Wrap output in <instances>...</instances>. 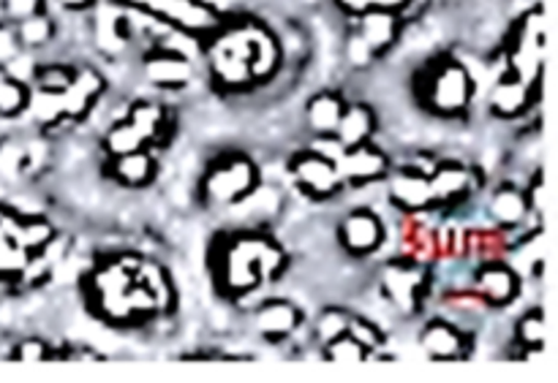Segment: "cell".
<instances>
[{"label": "cell", "instance_id": "cell-1", "mask_svg": "<svg viewBox=\"0 0 558 383\" xmlns=\"http://www.w3.org/2000/svg\"><path fill=\"white\" fill-rule=\"evenodd\" d=\"M414 85H417L414 87L417 101L423 103L425 112L441 120H456L472 109L480 82L463 60L439 54L425 63Z\"/></svg>", "mask_w": 558, "mask_h": 383}, {"label": "cell", "instance_id": "cell-2", "mask_svg": "<svg viewBox=\"0 0 558 383\" xmlns=\"http://www.w3.org/2000/svg\"><path fill=\"white\" fill-rule=\"evenodd\" d=\"M267 239H270L267 234L245 228V232L229 234V237H223V243L213 248V275H216L223 297L240 302L256 288L267 286L265 275H262V248H265Z\"/></svg>", "mask_w": 558, "mask_h": 383}, {"label": "cell", "instance_id": "cell-3", "mask_svg": "<svg viewBox=\"0 0 558 383\" xmlns=\"http://www.w3.org/2000/svg\"><path fill=\"white\" fill-rule=\"evenodd\" d=\"M262 183V172L256 166L254 158L248 152H223L216 161L207 166V172L202 174V199L207 205L216 207H229L232 210L234 205L251 196L256 190V185Z\"/></svg>", "mask_w": 558, "mask_h": 383}, {"label": "cell", "instance_id": "cell-4", "mask_svg": "<svg viewBox=\"0 0 558 383\" xmlns=\"http://www.w3.org/2000/svg\"><path fill=\"white\" fill-rule=\"evenodd\" d=\"M430 288V270L409 259H392L381 267V297L401 316H417Z\"/></svg>", "mask_w": 558, "mask_h": 383}, {"label": "cell", "instance_id": "cell-5", "mask_svg": "<svg viewBox=\"0 0 558 383\" xmlns=\"http://www.w3.org/2000/svg\"><path fill=\"white\" fill-rule=\"evenodd\" d=\"M338 245L352 259H368L379 254L387 243V226L371 207H354L338 223Z\"/></svg>", "mask_w": 558, "mask_h": 383}, {"label": "cell", "instance_id": "cell-6", "mask_svg": "<svg viewBox=\"0 0 558 383\" xmlns=\"http://www.w3.org/2000/svg\"><path fill=\"white\" fill-rule=\"evenodd\" d=\"M289 174L294 180V188L303 196H308V199L327 201L336 199L343 190V180L338 174L336 163L327 161L325 156L314 152L311 147L294 152L292 161H289Z\"/></svg>", "mask_w": 558, "mask_h": 383}, {"label": "cell", "instance_id": "cell-7", "mask_svg": "<svg viewBox=\"0 0 558 383\" xmlns=\"http://www.w3.org/2000/svg\"><path fill=\"white\" fill-rule=\"evenodd\" d=\"M472 288L483 297L490 310H505L521 299L523 275L510 264V259L477 261L472 275Z\"/></svg>", "mask_w": 558, "mask_h": 383}, {"label": "cell", "instance_id": "cell-8", "mask_svg": "<svg viewBox=\"0 0 558 383\" xmlns=\"http://www.w3.org/2000/svg\"><path fill=\"white\" fill-rule=\"evenodd\" d=\"M131 11L120 0H98L90 9V41L104 58L125 54L131 44Z\"/></svg>", "mask_w": 558, "mask_h": 383}, {"label": "cell", "instance_id": "cell-9", "mask_svg": "<svg viewBox=\"0 0 558 383\" xmlns=\"http://www.w3.org/2000/svg\"><path fill=\"white\" fill-rule=\"evenodd\" d=\"M417 346L428 362H463V359L472 357L474 337L458 321L434 319L423 324Z\"/></svg>", "mask_w": 558, "mask_h": 383}, {"label": "cell", "instance_id": "cell-10", "mask_svg": "<svg viewBox=\"0 0 558 383\" xmlns=\"http://www.w3.org/2000/svg\"><path fill=\"white\" fill-rule=\"evenodd\" d=\"M305 324V316L300 310L298 302L283 297L265 299V302L254 305V313H251V326H254L256 335L262 341L272 343V346H281V343L292 341Z\"/></svg>", "mask_w": 558, "mask_h": 383}, {"label": "cell", "instance_id": "cell-11", "mask_svg": "<svg viewBox=\"0 0 558 383\" xmlns=\"http://www.w3.org/2000/svg\"><path fill=\"white\" fill-rule=\"evenodd\" d=\"M142 79L158 90H185L194 82V58L156 44L142 54Z\"/></svg>", "mask_w": 558, "mask_h": 383}, {"label": "cell", "instance_id": "cell-12", "mask_svg": "<svg viewBox=\"0 0 558 383\" xmlns=\"http://www.w3.org/2000/svg\"><path fill=\"white\" fill-rule=\"evenodd\" d=\"M434 210H450L477 194V172L458 161H439L428 174Z\"/></svg>", "mask_w": 558, "mask_h": 383}, {"label": "cell", "instance_id": "cell-13", "mask_svg": "<svg viewBox=\"0 0 558 383\" xmlns=\"http://www.w3.org/2000/svg\"><path fill=\"white\" fill-rule=\"evenodd\" d=\"M387 199L403 215H420V212L434 210V196H430L428 174L417 172L414 166L403 163L396 172H387Z\"/></svg>", "mask_w": 558, "mask_h": 383}, {"label": "cell", "instance_id": "cell-14", "mask_svg": "<svg viewBox=\"0 0 558 383\" xmlns=\"http://www.w3.org/2000/svg\"><path fill=\"white\" fill-rule=\"evenodd\" d=\"M537 85H529L521 76L501 69L488 90V112L499 120H518L529 114L537 101Z\"/></svg>", "mask_w": 558, "mask_h": 383}, {"label": "cell", "instance_id": "cell-15", "mask_svg": "<svg viewBox=\"0 0 558 383\" xmlns=\"http://www.w3.org/2000/svg\"><path fill=\"white\" fill-rule=\"evenodd\" d=\"M336 169L338 174H341L343 185L365 188V185L381 183V180L387 177V172H390V158H387V152L381 150V147H376L374 141H365V145L343 150Z\"/></svg>", "mask_w": 558, "mask_h": 383}, {"label": "cell", "instance_id": "cell-16", "mask_svg": "<svg viewBox=\"0 0 558 383\" xmlns=\"http://www.w3.org/2000/svg\"><path fill=\"white\" fill-rule=\"evenodd\" d=\"M107 92V79L96 65H76L74 82L63 90V114L71 123L90 118Z\"/></svg>", "mask_w": 558, "mask_h": 383}, {"label": "cell", "instance_id": "cell-17", "mask_svg": "<svg viewBox=\"0 0 558 383\" xmlns=\"http://www.w3.org/2000/svg\"><path fill=\"white\" fill-rule=\"evenodd\" d=\"M488 218L496 228L505 232H521L523 226L537 228L539 223L532 218L526 194L515 183H499L488 199Z\"/></svg>", "mask_w": 558, "mask_h": 383}, {"label": "cell", "instance_id": "cell-18", "mask_svg": "<svg viewBox=\"0 0 558 383\" xmlns=\"http://www.w3.org/2000/svg\"><path fill=\"white\" fill-rule=\"evenodd\" d=\"M352 25L354 30L365 38V44L374 49L376 58H381V54L390 52V49L398 44V38H401L403 16L390 14V11L368 9L365 14H360Z\"/></svg>", "mask_w": 558, "mask_h": 383}, {"label": "cell", "instance_id": "cell-19", "mask_svg": "<svg viewBox=\"0 0 558 383\" xmlns=\"http://www.w3.org/2000/svg\"><path fill=\"white\" fill-rule=\"evenodd\" d=\"M109 177L129 190L147 188V185L156 183L158 177L156 150L145 147V150L129 152V156L109 158Z\"/></svg>", "mask_w": 558, "mask_h": 383}, {"label": "cell", "instance_id": "cell-20", "mask_svg": "<svg viewBox=\"0 0 558 383\" xmlns=\"http://www.w3.org/2000/svg\"><path fill=\"white\" fill-rule=\"evenodd\" d=\"M125 120L140 131L142 139H145V145L150 147V150H156L158 145H167L169 128H172L167 103L142 98V101L129 103V114H125Z\"/></svg>", "mask_w": 558, "mask_h": 383}, {"label": "cell", "instance_id": "cell-21", "mask_svg": "<svg viewBox=\"0 0 558 383\" xmlns=\"http://www.w3.org/2000/svg\"><path fill=\"white\" fill-rule=\"evenodd\" d=\"M374 134H376V112L368 107V103L354 101L343 107V114L341 120H338V128L332 136L341 141L343 150H349V147L374 141Z\"/></svg>", "mask_w": 558, "mask_h": 383}, {"label": "cell", "instance_id": "cell-22", "mask_svg": "<svg viewBox=\"0 0 558 383\" xmlns=\"http://www.w3.org/2000/svg\"><path fill=\"white\" fill-rule=\"evenodd\" d=\"M512 343L521 348L523 359H537V354L548 346V319H545L543 305H534L526 313H521L512 326Z\"/></svg>", "mask_w": 558, "mask_h": 383}, {"label": "cell", "instance_id": "cell-23", "mask_svg": "<svg viewBox=\"0 0 558 383\" xmlns=\"http://www.w3.org/2000/svg\"><path fill=\"white\" fill-rule=\"evenodd\" d=\"M347 98L336 90H319L305 107V125L314 136H332L341 120Z\"/></svg>", "mask_w": 558, "mask_h": 383}, {"label": "cell", "instance_id": "cell-24", "mask_svg": "<svg viewBox=\"0 0 558 383\" xmlns=\"http://www.w3.org/2000/svg\"><path fill=\"white\" fill-rule=\"evenodd\" d=\"M14 30H16V38H20V47L25 49V52L47 49L49 44L54 41V36H58V25H54L52 14H47V9L27 16V20L16 22Z\"/></svg>", "mask_w": 558, "mask_h": 383}, {"label": "cell", "instance_id": "cell-25", "mask_svg": "<svg viewBox=\"0 0 558 383\" xmlns=\"http://www.w3.org/2000/svg\"><path fill=\"white\" fill-rule=\"evenodd\" d=\"M347 335H352L354 341L371 354V362H374V359H387V362H390L392 359L390 354H385V346H387L385 326L376 324V321L368 319V316H360V313L349 316Z\"/></svg>", "mask_w": 558, "mask_h": 383}, {"label": "cell", "instance_id": "cell-26", "mask_svg": "<svg viewBox=\"0 0 558 383\" xmlns=\"http://www.w3.org/2000/svg\"><path fill=\"white\" fill-rule=\"evenodd\" d=\"M101 147H104V156L107 158H120V156H129V152L136 150H145V139H142L140 131L129 123V120H114L109 123V128L104 131L101 136Z\"/></svg>", "mask_w": 558, "mask_h": 383}, {"label": "cell", "instance_id": "cell-27", "mask_svg": "<svg viewBox=\"0 0 558 383\" xmlns=\"http://www.w3.org/2000/svg\"><path fill=\"white\" fill-rule=\"evenodd\" d=\"M25 114L38 125V128H52V125L63 123V92L31 87V101H27Z\"/></svg>", "mask_w": 558, "mask_h": 383}, {"label": "cell", "instance_id": "cell-28", "mask_svg": "<svg viewBox=\"0 0 558 383\" xmlns=\"http://www.w3.org/2000/svg\"><path fill=\"white\" fill-rule=\"evenodd\" d=\"M349 316L352 313L343 305H327V308H322L316 313L314 326H311V337H314L316 348L327 346L330 341L341 337L349 326Z\"/></svg>", "mask_w": 558, "mask_h": 383}, {"label": "cell", "instance_id": "cell-29", "mask_svg": "<svg viewBox=\"0 0 558 383\" xmlns=\"http://www.w3.org/2000/svg\"><path fill=\"white\" fill-rule=\"evenodd\" d=\"M319 359H325V362H332V365H341V368H360V365L371 362V354L365 351L352 335L343 332L341 337H336V341H330L327 346L319 348Z\"/></svg>", "mask_w": 558, "mask_h": 383}, {"label": "cell", "instance_id": "cell-30", "mask_svg": "<svg viewBox=\"0 0 558 383\" xmlns=\"http://www.w3.org/2000/svg\"><path fill=\"white\" fill-rule=\"evenodd\" d=\"M31 101V85L11 79L0 71V120H16L27 112Z\"/></svg>", "mask_w": 558, "mask_h": 383}, {"label": "cell", "instance_id": "cell-31", "mask_svg": "<svg viewBox=\"0 0 558 383\" xmlns=\"http://www.w3.org/2000/svg\"><path fill=\"white\" fill-rule=\"evenodd\" d=\"M76 65L69 63H38L36 76H33L31 87H38V90H52L63 92L65 87L74 82Z\"/></svg>", "mask_w": 558, "mask_h": 383}, {"label": "cell", "instance_id": "cell-32", "mask_svg": "<svg viewBox=\"0 0 558 383\" xmlns=\"http://www.w3.org/2000/svg\"><path fill=\"white\" fill-rule=\"evenodd\" d=\"M27 163H25V141L3 139L0 141V180L14 183V180L25 177Z\"/></svg>", "mask_w": 558, "mask_h": 383}, {"label": "cell", "instance_id": "cell-33", "mask_svg": "<svg viewBox=\"0 0 558 383\" xmlns=\"http://www.w3.org/2000/svg\"><path fill=\"white\" fill-rule=\"evenodd\" d=\"M9 359H14V362H25V365L54 362V359H60V351H54L44 337H25V341L14 343Z\"/></svg>", "mask_w": 558, "mask_h": 383}, {"label": "cell", "instance_id": "cell-34", "mask_svg": "<svg viewBox=\"0 0 558 383\" xmlns=\"http://www.w3.org/2000/svg\"><path fill=\"white\" fill-rule=\"evenodd\" d=\"M523 194H526L532 218L539 223V226H543L545 215H548V185H545L543 169H537V172L532 174V180H529V185L523 188Z\"/></svg>", "mask_w": 558, "mask_h": 383}, {"label": "cell", "instance_id": "cell-35", "mask_svg": "<svg viewBox=\"0 0 558 383\" xmlns=\"http://www.w3.org/2000/svg\"><path fill=\"white\" fill-rule=\"evenodd\" d=\"M343 54H347V63L354 65V69H368V65L376 60L374 49L365 44V38L360 36L357 30H354V25L352 30H349L347 44H343Z\"/></svg>", "mask_w": 558, "mask_h": 383}, {"label": "cell", "instance_id": "cell-36", "mask_svg": "<svg viewBox=\"0 0 558 383\" xmlns=\"http://www.w3.org/2000/svg\"><path fill=\"white\" fill-rule=\"evenodd\" d=\"M44 9H47V0H0V20L16 25Z\"/></svg>", "mask_w": 558, "mask_h": 383}, {"label": "cell", "instance_id": "cell-37", "mask_svg": "<svg viewBox=\"0 0 558 383\" xmlns=\"http://www.w3.org/2000/svg\"><path fill=\"white\" fill-rule=\"evenodd\" d=\"M36 69H38L36 54L25 52V49H22V52L16 54V58H11L9 63H5L0 71H3V74H9L11 79L22 82V85H31L33 76H36Z\"/></svg>", "mask_w": 558, "mask_h": 383}, {"label": "cell", "instance_id": "cell-38", "mask_svg": "<svg viewBox=\"0 0 558 383\" xmlns=\"http://www.w3.org/2000/svg\"><path fill=\"white\" fill-rule=\"evenodd\" d=\"M20 52H22V47H20V38H16L14 25L5 20H0V69H3L11 58H16Z\"/></svg>", "mask_w": 558, "mask_h": 383}, {"label": "cell", "instance_id": "cell-39", "mask_svg": "<svg viewBox=\"0 0 558 383\" xmlns=\"http://www.w3.org/2000/svg\"><path fill=\"white\" fill-rule=\"evenodd\" d=\"M332 3H336V9L343 11L352 22L371 9V0H332Z\"/></svg>", "mask_w": 558, "mask_h": 383}, {"label": "cell", "instance_id": "cell-40", "mask_svg": "<svg viewBox=\"0 0 558 383\" xmlns=\"http://www.w3.org/2000/svg\"><path fill=\"white\" fill-rule=\"evenodd\" d=\"M414 0H371V9L390 11V14H403Z\"/></svg>", "mask_w": 558, "mask_h": 383}, {"label": "cell", "instance_id": "cell-41", "mask_svg": "<svg viewBox=\"0 0 558 383\" xmlns=\"http://www.w3.org/2000/svg\"><path fill=\"white\" fill-rule=\"evenodd\" d=\"M54 3L63 11H71V14H85V11H90L98 0H54Z\"/></svg>", "mask_w": 558, "mask_h": 383}, {"label": "cell", "instance_id": "cell-42", "mask_svg": "<svg viewBox=\"0 0 558 383\" xmlns=\"http://www.w3.org/2000/svg\"><path fill=\"white\" fill-rule=\"evenodd\" d=\"M303 3H305V5H311V3H316V0H303Z\"/></svg>", "mask_w": 558, "mask_h": 383}, {"label": "cell", "instance_id": "cell-43", "mask_svg": "<svg viewBox=\"0 0 558 383\" xmlns=\"http://www.w3.org/2000/svg\"><path fill=\"white\" fill-rule=\"evenodd\" d=\"M120 3H123V0H120Z\"/></svg>", "mask_w": 558, "mask_h": 383}]
</instances>
